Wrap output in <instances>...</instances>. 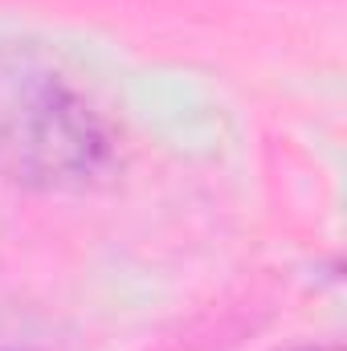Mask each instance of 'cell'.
Masks as SVG:
<instances>
[{"mask_svg": "<svg viewBox=\"0 0 347 351\" xmlns=\"http://www.w3.org/2000/svg\"><path fill=\"white\" fill-rule=\"evenodd\" d=\"M86 106L21 53L0 58V160L12 172L45 184L78 180L98 156Z\"/></svg>", "mask_w": 347, "mask_h": 351, "instance_id": "cell-1", "label": "cell"}, {"mask_svg": "<svg viewBox=\"0 0 347 351\" xmlns=\"http://www.w3.org/2000/svg\"><path fill=\"white\" fill-rule=\"evenodd\" d=\"M302 351H335V348H302Z\"/></svg>", "mask_w": 347, "mask_h": 351, "instance_id": "cell-2", "label": "cell"}]
</instances>
